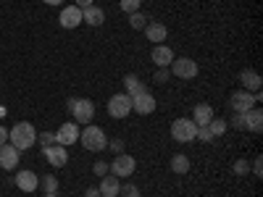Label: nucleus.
<instances>
[{
  "mask_svg": "<svg viewBox=\"0 0 263 197\" xmlns=\"http://www.w3.org/2000/svg\"><path fill=\"white\" fill-rule=\"evenodd\" d=\"M98 189H100L103 197H116L119 189H121V179L119 176H103V182H100Z\"/></svg>",
  "mask_w": 263,
  "mask_h": 197,
  "instance_id": "412c9836",
  "label": "nucleus"
},
{
  "mask_svg": "<svg viewBox=\"0 0 263 197\" xmlns=\"http://www.w3.org/2000/svg\"><path fill=\"white\" fill-rule=\"evenodd\" d=\"M119 194H121V197H142V192L137 189V184H121Z\"/></svg>",
  "mask_w": 263,
  "mask_h": 197,
  "instance_id": "bb28decb",
  "label": "nucleus"
},
{
  "mask_svg": "<svg viewBox=\"0 0 263 197\" xmlns=\"http://www.w3.org/2000/svg\"><path fill=\"white\" fill-rule=\"evenodd\" d=\"M145 37L153 42V45H163V40L168 37V29L161 24V21H147V27H145Z\"/></svg>",
  "mask_w": 263,
  "mask_h": 197,
  "instance_id": "dca6fc26",
  "label": "nucleus"
},
{
  "mask_svg": "<svg viewBox=\"0 0 263 197\" xmlns=\"http://www.w3.org/2000/svg\"><path fill=\"white\" fill-rule=\"evenodd\" d=\"M140 6H142V0H121L124 13H135V11H140Z\"/></svg>",
  "mask_w": 263,
  "mask_h": 197,
  "instance_id": "c85d7f7f",
  "label": "nucleus"
},
{
  "mask_svg": "<svg viewBox=\"0 0 263 197\" xmlns=\"http://www.w3.org/2000/svg\"><path fill=\"white\" fill-rule=\"evenodd\" d=\"M40 187L45 189V194H58V179L55 176H42L40 179Z\"/></svg>",
  "mask_w": 263,
  "mask_h": 197,
  "instance_id": "a878e982",
  "label": "nucleus"
},
{
  "mask_svg": "<svg viewBox=\"0 0 263 197\" xmlns=\"http://www.w3.org/2000/svg\"><path fill=\"white\" fill-rule=\"evenodd\" d=\"M129 27H132V29H137V32H140V29H145V27H147V16H145L142 11L129 13Z\"/></svg>",
  "mask_w": 263,
  "mask_h": 197,
  "instance_id": "b1692460",
  "label": "nucleus"
},
{
  "mask_svg": "<svg viewBox=\"0 0 263 197\" xmlns=\"http://www.w3.org/2000/svg\"><path fill=\"white\" fill-rule=\"evenodd\" d=\"M74 6L84 11V8H90V6H95V3H92V0H77V3H74Z\"/></svg>",
  "mask_w": 263,
  "mask_h": 197,
  "instance_id": "e433bc0d",
  "label": "nucleus"
},
{
  "mask_svg": "<svg viewBox=\"0 0 263 197\" xmlns=\"http://www.w3.org/2000/svg\"><path fill=\"white\" fill-rule=\"evenodd\" d=\"M87 197H100V189L98 187H90V189H87Z\"/></svg>",
  "mask_w": 263,
  "mask_h": 197,
  "instance_id": "58836bf2",
  "label": "nucleus"
},
{
  "mask_svg": "<svg viewBox=\"0 0 263 197\" xmlns=\"http://www.w3.org/2000/svg\"><path fill=\"white\" fill-rule=\"evenodd\" d=\"M232 126H234V129H245V113H237V116L232 119Z\"/></svg>",
  "mask_w": 263,
  "mask_h": 197,
  "instance_id": "c9c22d12",
  "label": "nucleus"
},
{
  "mask_svg": "<svg viewBox=\"0 0 263 197\" xmlns=\"http://www.w3.org/2000/svg\"><path fill=\"white\" fill-rule=\"evenodd\" d=\"M37 142L42 147H48V145H58L55 142V131H42V134H37Z\"/></svg>",
  "mask_w": 263,
  "mask_h": 197,
  "instance_id": "cd10ccee",
  "label": "nucleus"
},
{
  "mask_svg": "<svg viewBox=\"0 0 263 197\" xmlns=\"http://www.w3.org/2000/svg\"><path fill=\"white\" fill-rule=\"evenodd\" d=\"M42 155H45V161L50 166H55V168L69 163V152H66L63 145H48V147H42Z\"/></svg>",
  "mask_w": 263,
  "mask_h": 197,
  "instance_id": "9b49d317",
  "label": "nucleus"
},
{
  "mask_svg": "<svg viewBox=\"0 0 263 197\" xmlns=\"http://www.w3.org/2000/svg\"><path fill=\"white\" fill-rule=\"evenodd\" d=\"M45 197H58V194H45Z\"/></svg>",
  "mask_w": 263,
  "mask_h": 197,
  "instance_id": "a19ab883",
  "label": "nucleus"
},
{
  "mask_svg": "<svg viewBox=\"0 0 263 197\" xmlns=\"http://www.w3.org/2000/svg\"><path fill=\"white\" fill-rule=\"evenodd\" d=\"M168 71L177 76V79H195L197 76V63L192 58H174L171 66H168Z\"/></svg>",
  "mask_w": 263,
  "mask_h": 197,
  "instance_id": "39448f33",
  "label": "nucleus"
},
{
  "mask_svg": "<svg viewBox=\"0 0 263 197\" xmlns=\"http://www.w3.org/2000/svg\"><path fill=\"white\" fill-rule=\"evenodd\" d=\"M195 140H200V142H213L216 137L211 134V129H208V126H197V134H195Z\"/></svg>",
  "mask_w": 263,
  "mask_h": 197,
  "instance_id": "c756f323",
  "label": "nucleus"
},
{
  "mask_svg": "<svg viewBox=\"0 0 263 197\" xmlns=\"http://www.w3.org/2000/svg\"><path fill=\"white\" fill-rule=\"evenodd\" d=\"M150 58H153V63H156L158 69H168L171 61L177 58V55H174V50L168 45H156V48H153V53H150Z\"/></svg>",
  "mask_w": 263,
  "mask_h": 197,
  "instance_id": "2eb2a0df",
  "label": "nucleus"
},
{
  "mask_svg": "<svg viewBox=\"0 0 263 197\" xmlns=\"http://www.w3.org/2000/svg\"><path fill=\"white\" fill-rule=\"evenodd\" d=\"M124 87H126V95H129V97H135V95H140V92H147L145 82H142L137 74H126V76H124Z\"/></svg>",
  "mask_w": 263,
  "mask_h": 197,
  "instance_id": "aec40b11",
  "label": "nucleus"
},
{
  "mask_svg": "<svg viewBox=\"0 0 263 197\" xmlns=\"http://www.w3.org/2000/svg\"><path fill=\"white\" fill-rule=\"evenodd\" d=\"M79 142L84 145V150H90V152H103L108 147V137H105V131L95 124H87L84 131L79 134Z\"/></svg>",
  "mask_w": 263,
  "mask_h": 197,
  "instance_id": "f03ea898",
  "label": "nucleus"
},
{
  "mask_svg": "<svg viewBox=\"0 0 263 197\" xmlns=\"http://www.w3.org/2000/svg\"><path fill=\"white\" fill-rule=\"evenodd\" d=\"M171 171L174 173H187L190 171V158L182 155V152H179V155H174L171 158Z\"/></svg>",
  "mask_w": 263,
  "mask_h": 197,
  "instance_id": "5701e85b",
  "label": "nucleus"
},
{
  "mask_svg": "<svg viewBox=\"0 0 263 197\" xmlns=\"http://www.w3.org/2000/svg\"><path fill=\"white\" fill-rule=\"evenodd\" d=\"M108 113L114 119H126L132 113V97L126 92H116L111 100H108Z\"/></svg>",
  "mask_w": 263,
  "mask_h": 197,
  "instance_id": "423d86ee",
  "label": "nucleus"
},
{
  "mask_svg": "<svg viewBox=\"0 0 263 197\" xmlns=\"http://www.w3.org/2000/svg\"><path fill=\"white\" fill-rule=\"evenodd\" d=\"M42 3H45V6H61L63 0H42Z\"/></svg>",
  "mask_w": 263,
  "mask_h": 197,
  "instance_id": "ea45409f",
  "label": "nucleus"
},
{
  "mask_svg": "<svg viewBox=\"0 0 263 197\" xmlns=\"http://www.w3.org/2000/svg\"><path fill=\"white\" fill-rule=\"evenodd\" d=\"M66 108H69V113L79 124H90L95 119V103L87 100V97H71L69 103H66Z\"/></svg>",
  "mask_w": 263,
  "mask_h": 197,
  "instance_id": "7ed1b4c3",
  "label": "nucleus"
},
{
  "mask_svg": "<svg viewBox=\"0 0 263 197\" xmlns=\"http://www.w3.org/2000/svg\"><path fill=\"white\" fill-rule=\"evenodd\" d=\"M18 155L21 152L11 145V142H6V145H0V166H3L6 171H13L16 168V163H18Z\"/></svg>",
  "mask_w": 263,
  "mask_h": 197,
  "instance_id": "4468645a",
  "label": "nucleus"
},
{
  "mask_svg": "<svg viewBox=\"0 0 263 197\" xmlns=\"http://www.w3.org/2000/svg\"><path fill=\"white\" fill-rule=\"evenodd\" d=\"M55 142L63 145V147H69V145L79 142V124H77V121H66V124H61L58 131H55Z\"/></svg>",
  "mask_w": 263,
  "mask_h": 197,
  "instance_id": "1a4fd4ad",
  "label": "nucleus"
},
{
  "mask_svg": "<svg viewBox=\"0 0 263 197\" xmlns=\"http://www.w3.org/2000/svg\"><path fill=\"white\" fill-rule=\"evenodd\" d=\"M124 145H126V142H124L121 137H119V140H108V147H111L116 155H121V152H124Z\"/></svg>",
  "mask_w": 263,
  "mask_h": 197,
  "instance_id": "2f4dec72",
  "label": "nucleus"
},
{
  "mask_svg": "<svg viewBox=\"0 0 263 197\" xmlns=\"http://www.w3.org/2000/svg\"><path fill=\"white\" fill-rule=\"evenodd\" d=\"M232 171L237 173V176H248V171H250V163H248V161H234Z\"/></svg>",
  "mask_w": 263,
  "mask_h": 197,
  "instance_id": "7c9ffc66",
  "label": "nucleus"
},
{
  "mask_svg": "<svg viewBox=\"0 0 263 197\" xmlns=\"http://www.w3.org/2000/svg\"><path fill=\"white\" fill-rule=\"evenodd\" d=\"M13 184H16L21 192H34V189L40 187V179H37V173H34V171L24 168V171H18V173H16Z\"/></svg>",
  "mask_w": 263,
  "mask_h": 197,
  "instance_id": "ddd939ff",
  "label": "nucleus"
},
{
  "mask_svg": "<svg viewBox=\"0 0 263 197\" xmlns=\"http://www.w3.org/2000/svg\"><path fill=\"white\" fill-rule=\"evenodd\" d=\"M239 82H242V90H248V92H260V74L258 71H253V69H245L242 74H239Z\"/></svg>",
  "mask_w": 263,
  "mask_h": 197,
  "instance_id": "a211bd4d",
  "label": "nucleus"
},
{
  "mask_svg": "<svg viewBox=\"0 0 263 197\" xmlns=\"http://www.w3.org/2000/svg\"><path fill=\"white\" fill-rule=\"evenodd\" d=\"M245 129L255 131V134L263 129V113L258 111V108H250V111H245Z\"/></svg>",
  "mask_w": 263,
  "mask_h": 197,
  "instance_id": "4be33fe9",
  "label": "nucleus"
},
{
  "mask_svg": "<svg viewBox=\"0 0 263 197\" xmlns=\"http://www.w3.org/2000/svg\"><path fill=\"white\" fill-rule=\"evenodd\" d=\"M114 171V176H119V179H126V176H132L135 173V168H137V161L132 158V155H126V152H121V155H116L114 161H111V166H108Z\"/></svg>",
  "mask_w": 263,
  "mask_h": 197,
  "instance_id": "0eeeda50",
  "label": "nucleus"
},
{
  "mask_svg": "<svg viewBox=\"0 0 263 197\" xmlns=\"http://www.w3.org/2000/svg\"><path fill=\"white\" fill-rule=\"evenodd\" d=\"M255 92H248V90H237V92H232V97H229V105H232V111L234 113H245V111H250V108H255Z\"/></svg>",
  "mask_w": 263,
  "mask_h": 197,
  "instance_id": "6e6552de",
  "label": "nucleus"
},
{
  "mask_svg": "<svg viewBox=\"0 0 263 197\" xmlns=\"http://www.w3.org/2000/svg\"><path fill=\"white\" fill-rule=\"evenodd\" d=\"M8 142H11L18 152H24V150H29V147L37 142V131H34V126H32L29 121H21V124H16V126L8 131Z\"/></svg>",
  "mask_w": 263,
  "mask_h": 197,
  "instance_id": "f257e3e1",
  "label": "nucleus"
},
{
  "mask_svg": "<svg viewBox=\"0 0 263 197\" xmlns=\"http://www.w3.org/2000/svg\"><path fill=\"white\" fill-rule=\"evenodd\" d=\"M208 129H211V134H213V137H221V134H227L229 124H227V119H213V121L208 124Z\"/></svg>",
  "mask_w": 263,
  "mask_h": 197,
  "instance_id": "393cba45",
  "label": "nucleus"
},
{
  "mask_svg": "<svg viewBox=\"0 0 263 197\" xmlns=\"http://www.w3.org/2000/svg\"><path fill=\"white\" fill-rule=\"evenodd\" d=\"M92 171H95V176H105V173H108V163L98 161V163L92 166Z\"/></svg>",
  "mask_w": 263,
  "mask_h": 197,
  "instance_id": "72a5a7b5",
  "label": "nucleus"
},
{
  "mask_svg": "<svg viewBox=\"0 0 263 197\" xmlns=\"http://www.w3.org/2000/svg\"><path fill=\"white\" fill-rule=\"evenodd\" d=\"M6 142H8V129L0 126V145H6Z\"/></svg>",
  "mask_w": 263,
  "mask_h": 197,
  "instance_id": "4c0bfd02",
  "label": "nucleus"
},
{
  "mask_svg": "<svg viewBox=\"0 0 263 197\" xmlns=\"http://www.w3.org/2000/svg\"><path fill=\"white\" fill-rule=\"evenodd\" d=\"M253 173H255V176H258V179L263 176V158H260V155H258V158L253 161Z\"/></svg>",
  "mask_w": 263,
  "mask_h": 197,
  "instance_id": "f704fd0d",
  "label": "nucleus"
},
{
  "mask_svg": "<svg viewBox=\"0 0 263 197\" xmlns=\"http://www.w3.org/2000/svg\"><path fill=\"white\" fill-rule=\"evenodd\" d=\"M156 97H153L150 92H140V95H135L132 97V111L135 113H140V116H150L153 111H156Z\"/></svg>",
  "mask_w": 263,
  "mask_h": 197,
  "instance_id": "9d476101",
  "label": "nucleus"
},
{
  "mask_svg": "<svg viewBox=\"0 0 263 197\" xmlns=\"http://www.w3.org/2000/svg\"><path fill=\"white\" fill-rule=\"evenodd\" d=\"M168 76H171V71H168V69H158L153 79H156L158 84H163V82H168Z\"/></svg>",
  "mask_w": 263,
  "mask_h": 197,
  "instance_id": "473e14b6",
  "label": "nucleus"
},
{
  "mask_svg": "<svg viewBox=\"0 0 263 197\" xmlns=\"http://www.w3.org/2000/svg\"><path fill=\"white\" fill-rule=\"evenodd\" d=\"M82 21H84V24H90V27H100L105 21V11L98 8V6H90V8L82 11Z\"/></svg>",
  "mask_w": 263,
  "mask_h": 197,
  "instance_id": "6ab92c4d",
  "label": "nucleus"
},
{
  "mask_svg": "<svg viewBox=\"0 0 263 197\" xmlns=\"http://www.w3.org/2000/svg\"><path fill=\"white\" fill-rule=\"evenodd\" d=\"M58 24H61L63 29H74V27H79V24H82V8H77V6H66V8L61 11V16H58Z\"/></svg>",
  "mask_w": 263,
  "mask_h": 197,
  "instance_id": "f8f14e48",
  "label": "nucleus"
},
{
  "mask_svg": "<svg viewBox=\"0 0 263 197\" xmlns=\"http://www.w3.org/2000/svg\"><path fill=\"white\" fill-rule=\"evenodd\" d=\"M197 134V124L192 119H177L171 124V137L174 142H192Z\"/></svg>",
  "mask_w": 263,
  "mask_h": 197,
  "instance_id": "20e7f679",
  "label": "nucleus"
},
{
  "mask_svg": "<svg viewBox=\"0 0 263 197\" xmlns=\"http://www.w3.org/2000/svg\"><path fill=\"white\" fill-rule=\"evenodd\" d=\"M216 119V111L208 105V103H200V105H195V111H192V121L197 126H208L211 121Z\"/></svg>",
  "mask_w": 263,
  "mask_h": 197,
  "instance_id": "f3484780",
  "label": "nucleus"
}]
</instances>
